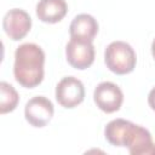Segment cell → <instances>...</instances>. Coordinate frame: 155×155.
Returning a JSON list of instances; mask_svg holds the SVG:
<instances>
[{
    "mask_svg": "<svg viewBox=\"0 0 155 155\" xmlns=\"http://www.w3.org/2000/svg\"><path fill=\"white\" fill-rule=\"evenodd\" d=\"M54 108L52 102L44 97L36 96L30 98L24 107L25 120L34 127H44L52 119Z\"/></svg>",
    "mask_w": 155,
    "mask_h": 155,
    "instance_id": "obj_7",
    "label": "cell"
},
{
    "mask_svg": "<svg viewBox=\"0 0 155 155\" xmlns=\"http://www.w3.org/2000/svg\"><path fill=\"white\" fill-rule=\"evenodd\" d=\"M68 63L75 69H86L94 61V47L92 41L70 38L65 46Z\"/></svg>",
    "mask_w": 155,
    "mask_h": 155,
    "instance_id": "obj_6",
    "label": "cell"
},
{
    "mask_svg": "<svg viewBox=\"0 0 155 155\" xmlns=\"http://www.w3.org/2000/svg\"><path fill=\"white\" fill-rule=\"evenodd\" d=\"M2 28L11 40L18 41L29 33L31 28V18L24 10L12 8L4 16Z\"/></svg>",
    "mask_w": 155,
    "mask_h": 155,
    "instance_id": "obj_8",
    "label": "cell"
},
{
    "mask_svg": "<svg viewBox=\"0 0 155 155\" xmlns=\"http://www.w3.org/2000/svg\"><path fill=\"white\" fill-rule=\"evenodd\" d=\"M98 33V23L93 16L88 13H80L71 21L69 25L70 38L93 41Z\"/></svg>",
    "mask_w": 155,
    "mask_h": 155,
    "instance_id": "obj_9",
    "label": "cell"
},
{
    "mask_svg": "<svg viewBox=\"0 0 155 155\" xmlns=\"http://www.w3.org/2000/svg\"><path fill=\"white\" fill-rule=\"evenodd\" d=\"M104 62L110 71L117 75H125L134 69L137 56L130 44L125 41H113L104 51Z\"/></svg>",
    "mask_w": 155,
    "mask_h": 155,
    "instance_id": "obj_3",
    "label": "cell"
},
{
    "mask_svg": "<svg viewBox=\"0 0 155 155\" xmlns=\"http://www.w3.org/2000/svg\"><path fill=\"white\" fill-rule=\"evenodd\" d=\"M148 104L155 111V87H153L148 94Z\"/></svg>",
    "mask_w": 155,
    "mask_h": 155,
    "instance_id": "obj_12",
    "label": "cell"
},
{
    "mask_svg": "<svg viewBox=\"0 0 155 155\" xmlns=\"http://www.w3.org/2000/svg\"><path fill=\"white\" fill-rule=\"evenodd\" d=\"M105 139L115 147H126L131 155H155L150 132L125 119H115L104 128Z\"/></svg>",
    "mask_w": 155,
    "mask_h": 155,
    "instance_id": "obj_1",
    "label": "cell"
},
{
    "mask_svg": "<svg viewBox=\"0 0 155 155\" xmlns=\"http://www.w3.org/2000/svg\"><path fill=\"white\" fill-rule=\"evenodd\" d=\"M45 52L33 42H25L17 47L15 52L13 75L16 81L27 88H33L41 84L44 79Z\"/></svg>",
    "mask_w": 155,
    "mask_h": 155,
    "instance_id": "obj_2",
    "label": "cell"
},
{
    "mask_svg": "<svg viewBox=\"0 0 155 155\" xmlns=\"http://www.w3.org/2000/svg\"><path fill=\"white\" fill-rule=\"evenodd\" d=\"M93 101L97 107L104 113L117 111L124 102L121 88L110 81H103L97 85L93 92Z\"/></svg>",
    "mask_w": 155,
    "mask_h": 155,
    "instance_id": "obj_5",
    "label": "cell"
},
{
    "mask_svg": "<svg viewBox=\"0 0 155 155\" xmlns=\"http://www.w3.org/2000/svg\"><path fill=\"white\" fill-rule=\"evenodd\" d=\"M65 0H39L36 4V16L44 23H57L67 15Z\"/></svg>",
    "mask_w": 155,
    "mask_h": 155,
    "instance_id": "obj_10",
    "label": "cell"
},
{
    "mask_svg": "<svg viewBox=\"0 0 155 155\" xmlns=\"http://www.w3.org/2000/svg\"><path fill=\"white\" fill-rule=\"evenodd\" d=\"M84 84L75 76L63 78L56 86V99L64 108H75L84 101Z\"/></svg>",
    "mask_w": 155,
    "mask_h": 155,
    "instance_id": "obj_4",
    "label": "cell"
},
{
    "mask_svg": "<svg viewBox=\"0 0 155 155\" xmlns=\"http://www.w3.org/2000/svg\"><path fill=\"white\" fill-rule=\"evenodd\" d=\"M151 54H153V57H154V59H155V39H154L153 42H151Z\"/></svg>",
    "mask_w": 155,
    "mask_h": 155,
    "instance_id": "obj_13",
    "label": "cell"
},
{
    "mask_svg": "<svg viewBox=\"0 0 155 155\" xmlns=\"http://www.w3.org/2000/svg\"><path fill=\"white\" fill-rule=\"evenodd\" d=\"M19 96L15 87L6 81L0 82V113L6 114L13 111L18 104Z\"/></svg>",
    "mask_w": 155,
    "mask_h": 155,
    "instance_id": "obj_11",
    "label": "cell"
}]
</instances>
